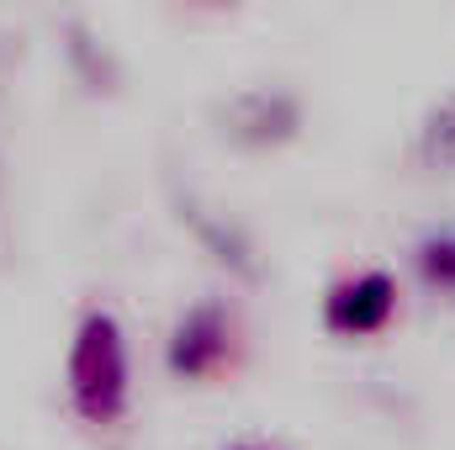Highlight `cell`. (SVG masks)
Instances as JSON below:
<instances>
[{
	"label": "cell",
	"instance_id": "obj_1",
	"mask_svg": "<svg viewBox=\"0 0 455 450\" xmlns=\"http://www.w3.org/2000/svg\"><path fill=\"white\" fill-rule=\"evenodd\" d=\"M69 398L80 419L116 424L127 408V334L112 308H91L69 344Z\"/></svg>",
	"mask_w": 455,
	"mask_h": 450
},
{
	"label": "cell",
	"instance_id": "obj_2",
	"mask_svg": "<svg viewBox=\"0 0 455 450\" xmlns=\"http://www.w3.org/2000/svg\"><path fill=\"white\" fill-rule=\"evenodd\" d=\"M302 127V107L291 91H275V85H254V91H238L223 107V133L243 149H270V143H286L297 138Z\"/></svg>",
	"mask_w": 455,
	"mask_h": 450
},
{
	"label": "cell",
	"instance_id": "obj_3",
	"mask_svg": "<svg viewBox=\"0 0 455 450\" xmlns=\"http://www.w3.org/2000/svg\"><path fill=\"white\" fill-rule=\"evenodd\" d=\"M397 313V281L387 270H365L355 281H339L323 302V318L334 334H376Z\"/></svg>",
	"mask_w": 455,
	"mask_h": 450
},
{
	"label": "cell",
	"instance_id": "obj_4",
	"mask_svg": "<svg viewBox=\"0 0 455 450\" xmlns=\"http://www.w3.org/2000/svg\"><path fill=\"white\" fill-rule=\"evenodd\" d=\"M223 355H228V313L218 302H196L170 334V371L186 376V382H202L223 366Z\"/></svg>",
	"mask_w": 455,
	"mask_h": 450
},
{
	"label": "cell",
	"instance_id": "obj_5",
	"mask_svg": "<svg viewBox=\"0 0 455 450\" xmlns=\"http://www.w3.org/2000/svg\"><path fill=\"white\" fill-rule=\"evenodd\" d=\"M180 223L191 228L202 244H207V254L218 260V265H228L233 276H243V281H254L259 276V260H254V244H249V233L238 223H228L223 213H212L202 197H180Z\"/></svg>",
	"mask_w": 455,
	"mask_h": 450
},
{
	"label": "cell",
	"instance_id": "obj_6",
	"mask_svg": "<svg viewBox=\"0 0 455 450\" xmlns=\"http://www.w3.org/2000/svg\"><path fill=\"white\" fill-rule=\"evenodd\" d=\"M419 276L424 286L455 297V228H429L419 238Z\"/></svg>",
	"mask_w": 455,
	"mask_h": 450
},
{
	"label": "cell",
	"instance_id": "obj_7",
	"mask_svg": "<svg viewBox=\"0 0 455 450\" xmlns=\"http://www.w3.org/2000/svg\"><path fill=\"white\" fill-rule=\"evenodd\" d=\"M419 154H424V165H435V170H455V91L424 117V127H419Z\"/></svg>",
	"mask_w": 455,
	"mask_h": 450
},
{
	"label": "cell",
	"instance_id": "obj_8",
	"mask_svg": "<svg viewBox=\"0 0 455 450\" xmlns=\"http://www.w3.org/2000/svg\"><path fill=\"white\" fill-rule=\"evenodd\" d=\"M238 450H265V446H238Z\"/></svg>",
	"mask_w": 455,
	"mask_h": 450
}]
</instances>
